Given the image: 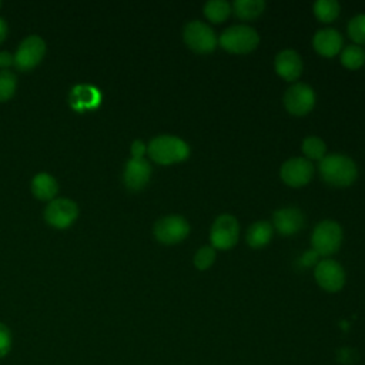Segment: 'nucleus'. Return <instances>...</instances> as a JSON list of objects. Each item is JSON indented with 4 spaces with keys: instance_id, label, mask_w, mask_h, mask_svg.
Returning <instances> with one entry per match:
<instances>
[{
    "instance_id": "nucleus-1",
    "label": "nucleus",
    "mask_w": 365,
    "mask_h": 365,
    "mask_svg": "<svg viewBox=\"0 0 365 365\" xmlns=\"http://www.w3.org/2000/svg\"><path fill=\"white\" fill-rule=\"evenodd\" d=\"M318 171L321 178L332 187H349L358 177L355 161L344 154H328L319 160Z\"/></svg>"
},
{
    "instance_id": "nucleus-2",
    "label": "nucleus",
    "mask_w": 365,
    "mask_h": 365,
    "mask_svg": "<svg viewBox=\"0 0 365 365\" xmlns=\"http://www.w3.org/2000/svg\"><path fill=\"white\" fill-rule=\"evenodd\" d=\"M150 158L161 165L182 163L190 157V145L180 137L161 134L154 137L147 147Z\"/></svg>"
},
{
    "instance_id": "nucleus-3",
    "label": "nucleus",
    "mask_w": 365,
    "mask_h": 365,
    "mask_svg": "<svg viewBox=\"0 0 365 365\" xmlns=\"http://www.w3.org/2000/svg\"><path fill=\"white\" fill-rule=\"evenodd\" d=\"M218 44L231 54H248L258 47L259 34L248 24H234L218 36Z\"/></svg>"
},
{
    "instance_id": "nucleus-4",
    "label": "nucleus",
    "mask_w": 365,
    "mask_h": 365,
    "mask_svg": "<svg viewBox=\"0 0 365 365\" xmlns=\"http://www.w3.org/2000/svg\"><path fill=\"white\" fill-rule=\"evenodd\" d=\"M344 238L342 227L334 220H324L318 222L311 234V247L317 255L329 257L341 248Z\"/></svg>"
},
{
    "instance_id": "nucleus-5",
    "label": "nucleus",
    "mask_w": 365,
    "mask_h": 365,
    "mask_svg": "<svg viewBox=\"0 0 365 365\" xmlns=\"http://www.w3.org/2000/svg\"><path fill=\"white\" fill-rule=\"evenodd\" d=\"M182 38L185 46L198 54H208L218 46V36L214 29L201 20L188 21L184 26Z\"/></svg>"
},
{
    "instance_id": "nucleus-6",
    "label": "nucleus",
    "mask_w": 365,
    "mask_h": 365,
    "mask_svg": "<svg viewBox=\"0 0 365 365\" xmlns=\"http://www.w3.org/2000/svg\"><path fill=\"white\" fill-rule=\"evenodd\" d=\"M191 231L190 222L180 214H170L158 218L154 224L153 232L157 241L165 245H174L184 241Z\"/></svg>"
},
{
    "instance_id": "nucleus-7",
    "label": "nucleus",
    "mask_w": 365,
    "mask_h": 365,
    "mask_svg": "<svg viewBox=\"0 0 365 365\" xmlns=\"http://www.w3.org/2000/svg\"><path fill=\"white\" fill-rule=\"evenodd\" d=\"M240 238V224L232 214H220L210 230V241L214 250H231Z\"/></svg>"
},
{
    "instance_id": "nucleus-8",
    "label": "nucleus",
    "mask_w": 365,
    "mask_h": 365,
    "mask_svg": "<svg viewBox=\"0 0 365 365\" xmlns=\"http://www.w3.org/2000/svg\"><path fill=\"white\" fill-rule=\"evenodd\" d=\"M315 91L311 86L305 83L295 81L284 93V107L285 110L295 117L307 115L315 106Z\"/></svg>"
},
{
    "instance_id": "nucleus-9",
    "label": "nucleus",
    "mask_w": 365,
    "mask_h": 365,
    "mask_svg": "<svg viewBox=\"0 0 365 365\" xmlns=\"http://www.w3.org/2000/svg\"><path fill=\"white\" fill-rule=\"evenodd\" d=\"M279 177L288 187H304L314 177V164L305 157H291L282 163L279 168Z\"/></svg>"
},
{
    "instance_id": "nucleus-10",
    "label": "nucleus",
    "mask_w": 365,
    "mask_h": 365,
    "mask_svg": "<svg viewBox=\"0 0 365 365\" xmlns=\"http://www.w3.org/2000/svg\"><path fill=\"white\" fill-rule=\"evenodd\" d=\"M317 284L327 292H338L345 285V269L339 262L331 258H324L317 262L314 269Z\"/></svg>"
},
{
    "instance_id": "nucleus-11",
    "label": "nucleus",
    "mask_w": 365,
    "mask_h": 365,
    "mask_svg": "<svg viewBox=\"0 0 365 365\" xmlns=\"http://www.w3.org/2000/svg\"><path fill=\"white\" fill-rule=\"evenodd\" d=\"M44 51H46L44 40L36 34L29 36L20 43L14 54V64L20 70H29L43 58Z\"/></svg>"
},
{
    "instance_id": "nucleus-12",
    "label": "nucleus",
    "mask_w": 365,
    "mask_h": 365,
    "mask_svg": "<svg viewBox=\"0 0 365 365\" xmlns=\"http://www.w3.org/2000/svg\"><path fill=\"white\" fill-rule=\"evenodd\" d=\"M77 214H78L77 204L68 198L53 200L44 211V217L47 222L57 228H66L71 225L73 221L77 218Z\"/></svg>"
},
{
    "instance_id": "nucleus-13",
    "label": "nucleus",
    "mask_w": 365,
    "mask_h": 365,
    "mask_svg": "<svg viewBox=\"0 0 365 365\" xmlns=\"http://www.w3.org/2000/svg\"><path fill=\"white\" fill-rule=\"evenodd\" d=\"M305 225V215L297 207H282L272 214V228L281 235H294Z\"/></svg>"
},
{
    "instance_id": "nucleus-14",
    "label": "nucleus",
    "mask_w": 365,
    "mask_h": 365,
    "mask_svg": "<svg viewBox=\"0 0 365 365\" xmlns=\"http://www.w3.org/2000/svg\"><path fill=\"white\" fill-rule=\"evenodd\" d=\"M274 68L281 78L289 83H295L302 74L304 63L301 56L295 50L285 48L275 56Z\"/></svg>"
},
{
    "instance_id": "nucleus-15",
    "label": "nucleus",
    "mask_w": 365,
    "mask_h": 365,
    "mask_svg": "<svg viewBox=\"0 0 365 365\" xmlns=\"http://www.w3.org/2000/svg\"><path fill=\"white\" fill-rule=\"evenodd\" d=\"M312 47L319 56L331 58L344 48V37L336 29L325 27L314 34Z\"/></svg>"
},
{
    "instance_id": "nucleus-16",
    "label": "nucleus",
    "mask_w": 365,
    "mask_h": 365,
    "mask_svg": "<svg viewBox=\"0 0 365 365\" xmlns=\"http://www.w3.org/2000/svg\"><path fill=\"white\" fill-rule=\"evenodd\" d=\"M151 177V165L144 158H130L124 167V184L128 190L138 191L147 185Z\"/></svg>"
},
{
    "instance_id": "nucleus-17",
    "label": "nucleus",
    "mask_w": 365,
    "mask_h": 365,
    "mask_svg": "<svg viewBox=\"0 0 365 365\" xmlns=\"http://www.w3.org/2000/svg\"><path fill=\"white\" fill-rule=\"evenodd\" d=\"M272 234H274V228H272L271 222H268V221H255L248 227L247 234H245V240H247V244L251 248L258 250V248L265 247L271 241Z\"/></svg>"
},
{
    "instance_id": "nucleus-18",
    "label": "nucleus",
    "mask_w": 365,
    "mask_h": 365,
    "mask_svg": "<svg viewBox=\"0 0 365 365\" xmlns=\"http://www.w3.org/2000/svg\"><path fill=\"white\" fill-rule=\"evenodd\" d=\"M70 101L76 108H90L98 104L100 93L91 86H77L70 94Z\"/></svg>"
},
{
    "instance_id": "nucleus-19",
    "label": "nucleus",
    "mask_w": 365,
    "mask_h": 365,
    "mask_svg": "<svg viewBox=\"0 0 365 365\" xmlns=\"http://www.w3.org/2000/svg\"><path fill=\"white\" fill-rule=\"evenodd\" d=\"M232 13L245 21L259 17L265 10L264 0H235L232 4Z\"/></svg>"
},
{
    "instance_id": "nucleus-20",
    "label": "nucleus",
    "mask_w": 365,
    "mask_h": 365,
    "mask_svg": "<svg viewBox=\"0 0 365 365\" xmlns=\"http://www.w3.org/2000/svg\"><path fill=\"white\" fill-rule=\"evenodd\" d=\"M58 185L54 177L47 173L37 174L31 181V191L36 197L41 200H50L57 194Z\"/></svg>"
},
{
    "instance_id": "nucleus-21",
    "label": "nucleus",
    "mask_w": 365,
    "mask_h": 365,
    "mask_svg": "<svg viewBox=\"0 0 365 365\" xmlns=\"http://www.w3.org/2000/svg\"><path fill=\"white\" fill-rule=\"evenodd\" d=\"M202 13L208 21L218 24L230 17L232 6L227 0H208L202 7Z\"/></svg>"
},
{
    "instance_id": "nucleus-22",
    "label": "nucleus",
    "mask_w": 365,
    "mask_h": 365,
    "mask_svg": "<svg viewBox=\"0 0 365 365\" xmlns=\"http://www.w3.org/2000/svg\"><path fill=\"white\" fill-rule=\"evenodd\" d=\"M341 64L348 70H358L365 64V50L358 44H348L341 50Z\"/></svg>"
},
{
    "instance_id": "nucleus-23",
    "label": "nucleus",
    "mask_w": 365,
    "mask_h": 365,
    "mask_svg": "<svg viewBox=\"0 0 365 365\" xmlns=\"http://www.w3.org/2000/svg\"><path fill=\"white\" fill-rule=\"evenodd\" d=\"M302 154L307 160H322L327 155V144L325 141L318 135H308L301 143Z\"/></svg>"
},
{
    "instance_id": "nucleus-24",
    "label": "nucleus",
    "mask_w": 365,
    "mask_h": 365,
    "mask_svg": "<svg viewBox=\"0 0 365 365\" xmlns=\"http://www.w3.org/2000/svg\"><path fill=\"white\" fill-rule=\"evenodd\" d=\"M315 17L322 23L334 21L341 13V4L336 0H317L312 4Z\"/></svg>"
},
{
    "instance_id": "nucleus-25",
    "label": "nucleus",
    "mask_w": 365,
    "mask_h": 365,
    "mask_svg": "<svg viewBox=\"0 0 365 365\" xmlns=\"http://www.w3.org/2000/svg\"><path fill=\"white\" fill-rule=\"evenodd\" d=\"M346 31L354 44L364 46L365 44V13H359L354 16L346 26Z\"/></svg>"
},
{
    "instance_id": "nucleus-26",
    "label": "nucleus",
    "mask_w": 365,
    "mask_h": 365,
    "mask_svg": "<svg viewBox=\"0 0 365 365\" xmlns=\"http://www.w3.org/2000/svg\"><path fill=\"white\" fill-rule=\"evenodd\" d=\"M217 258V252L211 245H204L201 248L197 250V252L194 254V267L200 271H205L208 269Z\"/></svg>"
},
{
    "instance_id": "nucleus-27",
    "label": "nucleus",
    "mask_w": 365,
    "mask_h": 365,
    "mask_svg": "<svg viewBox=\"0 0 365 365\" xmlns=\"http://www.w3.org/2000/svg\"><path fill=\"white\" fill-rule=\"evenodd\" d=\"M16 90V76L10 70H0V101L7 100Z\"/></svg>"
},
{
    "instance_id": "nucleus-28",
    "label": "nucleus",
    "mask_w": 365,
    "mask_h": 365,
    "mask_svg": "<svg viewBox=\"0 0 365 365\" xmlns=\"http://www.w3.org/2000/svg\"><path fill=\"white\" fill-rule=\"evenodd\" d=\"M11 342L13 339H11L10 329L3 322H0V359L10 352Z\"/></svg>"
},
{
    "instance_id": "nucleus-29",
    "label": "nucleus",
    "mask_w": 365,
    "mask_h": 365,
    "mask_svg": "<svg viewBox=\"0 0 365 365\" xmlns=\"http://www.w3.org/2000/svg\"><path fill=\"white\" fill-rule=\"evenodd\" d=\"M147 151V147L143 141L140 140H135L133 144H131V154H133V158H143L144 153Z\"/></svg>"
},
{
    "instance_id": "nucleus-30",
    "label": "nucleus",
    "mask_w": 365,
    "mask_h": 365,
    "mask_svg": "<svg viewBox=\"0 0 365 365\" xmlns=\"http://www.w3.org/2000/svg\"><path fill=\"white\" fill-rule=\"evenodd\" d=\"M13 61H14V56H11L7 51H0V67L6 70V67H9Z\"/></svg>"
},
{
    "instance_id": "nucleus-31",
    "label": "nucleus",
    "mask_w": 365,
    "mask_h": 365,
    "mask_svg": "<svg viewBox=\"0 0 365 365\" xmlns=\"http://www.w3.org/2000/svg\"><path fill=\"white\" fill-rule=\"evenodd\" d=\"M6 33H7V24H6V21L0 17V41H3V38L6 37Z\"/></svg>"
}]
</instances>
